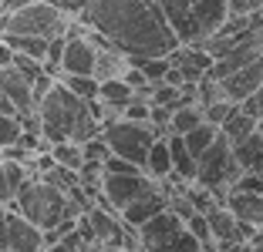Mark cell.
<instances>
[{"label":"cell","mask_w":263,"mask_h":252,"mask_svg":"<svg viewBox=\"0 0 263 252\" xmlns=\"http://www.w3.org/2000/svg\"><path fill=\"white\" fill-rule=\"evenodd\" d=\"M81 20L98 34L105 44L118 47L132 57H169L179 47L159 0H88Z\"/></svg>","instance_id":"obj_1"},{"label":"cell","mask_w":263,"mask_h":252,"mask_svg":"<svg viewBox=\"0 0 263 252\" xmlns=\"http://www.w3.org/2000/svg\"><path fill=\"white\" fill-rule=\"evenodd\" d=\"M10 205H14L24 219H31L41 232L61 225L64 219L81 215V208L71 202L68 192H61L54 182H47V178L37 175V172L24 178V185L17 188V195H14V202H10Z\"/></svg>","instance_id":"obj_2"},{"label":"cell","mask_w":263,"mask_h":252,"mask_svg":"<svg viewBox=\"0 0 263 252\" xmlns=\"http://www.w3.org/2000/svg\"><path fill=\"white\" fill-rule=\"evenodd\" d=\"M179 44H202L230 20V0H159Z\"/></svg>","instance_id":"obj_3"},{"label":"cell","mask_w":263,"mask_h":252,"mask_svg":"<svg viewBox=\"0 0 263 252\" xmlns=\"http://www.w3.org/2000/svg\"><path fill=\"white\" fill-rule=\"evenodd\" d=\"M88 108V98H78L68 84L58 77L47 94H41L37 101V115H41V135L54 145V141H68L74 138V128H78V118L85 115Z\"/></svg>","instance_id":"obj_4"},{"label":"cell","mask_w":263,"mask_h":252,"mask_svg":"<svg viewBox=\"0 0 263 252\" xmlns=\"http://www.w3.org/2000/svg\"><path fill=\"white\" fill-rule=\"evenodd\" d=\"M68 10L58 4V0H31L17 10L0 14V34H31V37H58V34H68L71 24Z\"/></svg>","instance_id":"obj_5"},{"label":"cell","mask_w":263,"mask_h":252,"mask_svg":"<svg viewBox=\"0 0 263 252\" xmlns=\"http://www.w3.org/2000/svg\"><path fill=\"white\" fill-rule=\"evenodd\" d=\"M240 172L243 168H240V158H236V148H233V141L223 131H219V135L213 138V145L196 158V182L206 185L219 202H223L226 188L240 178Z\"/></svg>","instance_id":"obj_6"},{"label":"cell","mask_w":263,"mask_h":252,"mask_svg":"<svg viewBox=\"0 0 263 252\" xmlns=\"http://www.w3.org/2000/svg\"><path fill=\"white\" fill-rule=\"evenodd\" d=\"M101 138L108 141L111 155H122V158L135 161V165H145V155L152 148V141L159 138L152 121H132V118H115V121L101 124Z\"/></svg>","instance_id":"obj_7"},{"label":"cell","mask_w":263,"mask_h":252,"mask_svg":"<svg viewBox=\"0 0 263 252\" xmlns=\"http://www.w3.org/2000/svg\"><path fill=\"white\" fill-rule=\"evenodd\" d=\"M152 188H159V178H152L145 168L139 172H105V182H101V195L95 202H105L115 212H122L125 205H132L135 199L148 195Z\"/></svg>","instance_id":"obj_8"},{"label":"cell","mask_w":263,"mask_h":252,"mask_svg":"<svg viewBox=\"0 0 263 252\" xmlns=\"http://www.w3.org/2000/svg\"><path fill=\"white\" fill-rule=\"evenodd\" d=\"M37 249H44V232L10 205L0 215V252H37Z\"/></svg>","instance_id":"obj_9"},{"label":"cell","mask_w":263,"mask_h":252,"mask_svg":"<svg viewBox=\"0 0 263 252\" xmlns=\"http://www.w3.org/2000/svg\"><path fill=\"white\" fill-rule=\"evenodd\" d=\"M182 229H186L182 215L172 212V208L165 205V208H159L152 219L142 222L135 232H139V239H142V249H159V252H165V249H169V242H172V239H176Z\"/></svg>","instance_id":"obj_10"},{"label":"cell","mask_w":263,"mask_h":252,"mask_svg":"<svg viewBox=\"0 0 263 252\" xmlns=\"http://www.w3.org/2000/svg\"><path fill=\"white\" fill-rule=\"evenodd\" d=\"M95 64H98V44L91 40V34H71L64 40L61 71L64 74H95Z\"/></svg>","instance_id":"obj_11"},{"label":"cell","mask_w":263,"mask_h":252,"mask_svg":"<svg viewBox=\"0 0 263 252\" xmlns=\"http://www.w3.org/2000/svg\"><path fill=\"white\" fill-rule=\"evenodd\" d=\"M223 205L240 222H247L253 229H263V192L247 188V185H230L223 195Z\"/></svg>","instance_id":"obj_12"},{"label":"cell","mask_w":263,"mask_h":252,"mask_svg":"<svg viewBox=\"0 0 263 252\" xmlns=\"http://www.w3.org/2000/svg\"><path fill=\"white\" fill-rule=\"evenodd\" d=\"M219 84H223L226 98H233V101H243L253 91H260L263 88V54H256L253 61H247L243 68H236L233 74L219 77Z\"/></svg>","instance_id":"obj_13"},{"label":"cell","mask_w":263,"mask_h":252,"mask_svg":"<svg viewBox=\"0 0 263 252\" xmlns=\"http://www.w3.org/2000/svg\"><path fill=\"white\" fill-rule=\"evenodd\" d=\"M0 91L7 94L10 101L17 104V118L27 115V111H37V98H34V81L24 77L14 64L0 68Z\"/></svg>","instance_id":"obj_14"},{"label":"cell","mask_w":263,"mask_h":252,"mask_svg":"<svg viewBox=\"0 0 263 252\" xmlns=\"http://www.w3.org/2000/svg\"><path fill=\"white\" fill-rule=\"evenodd\" d=\"M165 205H169V195H165V188L159 185V188H152L148 195L135 199L132 205H125L118 215H122V222H125V225H132V229H139L142 222H145V219H152V215L159 212V208H165Z\"/></svg>","instance_id":"obj_15"},{"label":"cell","mask_w":263,"mask_h":252,"mask_svg":"<svg viewBox=\"0 0 263 252\" xmlns=\"http://www.w3.org/2000/svg\"><path fill=\"white\" fill-rule=\"evenodd\" d=\"M165 141H169V155H172V175H179L182 182H196V155L186 148V138L169 131Z\"/></svg>","instance_id":"obj_16"},{"label":"cell","mask_w":263,"mask_h":252,"mask_svg":"<svg viewBox=\"0 0 263 252\" xmlns=\"http://www.w3.org/2000/svg\"><path fill=\"white\" fill-rule=\"evenodd\" d=\"M236 158H240V168L243 172H253V175L263 178V124L236 145Z\"/></svg>","instance_id":"obj_17"},{"label":"cell","mask_w":263,"mask_h":252,"mask_svg":"<svg viewBox=\"0 0 263 252\" xmlns=\"http://www.w3.org/2000/svg\"><path fill=\"white\" fill-rule=\"evenodd\" d=\"M148 172L152 178H169L172 175V155H169V141H165V135H159L152 141V148H148V155H145V165H142Z\"/></svg>","instance_id":"obj_18"},{"label":"cell","mask_w":263,"mask_h":252,"mask_svg":"<svg viewBox=\"0 0 263 252\" xmlns=\"http://www.w3.org/2000/svg\"><path fill=\"white\" fill-rule=\"evenodd\" d=\"M256 128H260V121H256L253 115H247L243 108H236V111H233V115L226 118L223 124H219V131H223V135H226V138L233 141V148L240 145V141H247V138L253 135Z\"/></svg>","instance_id":"obj_19"},{"label":"cell","mask_w":263,"mask_h":252,"mask_svg":"<svg viewBox=\"0 0 263 252\" xmlns=\"http://www.w3.org/2000/svg\"><path fill=\"white\" fill-rule=\"evenodd\" d=\"M199 121H206V111H202V104H189V101H182L179 108H172L169 131H176V135H186V131H193Z\"/></svg>","instance_id":"obj_20"},{"label":"cell","mask_w":263,"mask_h":252,"mask_svg":"<svg viewBox=\"0 0 263 252\" xmlns=\"http://www.w3.org/2000/svg\"><path fill=\"white\" fill-rule=\"evenodd\" d=\"M216 135H219V124H213V121H199L193 131H186L182 138H186V148L196 155V158H199V155L206 152L209 145H213V138H216Z\"/></svg>","instance_id":"obj_21"},{"label":"cell","mask_w":263,"mask_h":252,"mask_svg":"<svg viewBox=\"0 0 263 252\" xmlns=\"http://www.w3.org/2000/svg\"><path fill=\"white\" fill-rule=\"evenodd\" d=\"M51 155H54V161L58 165H64V168H81V161H85V155H81V145H78V141H54V145H51Z\"/></svg>","instance_id":"obj_22"},{"label":"cell","mask_w":263,"mask_h":252,"mask_svg":"<svg viewBox=\"0 0 263 252\" xmlns=\"http://www.w3.org/2000/svg\"><path fill=\"white\" fill-rule=\"evenodd\" d=\"M58 77H61V81L68 84V88L78 94V98H98V88H101V81H98L95 74H64V71H61Z\"/></svg>","instance_id":"obj_23"},{"label":"cell","mask_w":263,"mask_h":252,"mask_svg":"<svg viewBox=\"0 0 263 252\" xmlns=\"http://www.w3.org/2000/svg\"><path fill=\"white\" fill-rule=\"evenodd\" d=\"M186 229H189V232H193V236L202 242V249H216V242H213V229H209L206 212H193V215L186 219Z\"/></svg>","instance_id":"obj_24"},{"label":"cell","mask_w":263,"mask_h":252,"mask_svg":"<svg viewBox=\"0 0 263 252\" xmlns=\"http://www.w3.org/2000/svg\"><path fill=\"white\" fill-rule=\"evenodd\" d=\"M14 68L21 71L24 77H31V81H37V77L44 74V61L34 57V54H24V51H14Z\"/></svg>","instance_id":"obj_25"},{"label":"cell","mask_w":263,"mask_h":252,"mask_svg":"<svg viewBox=\"0 0 263 252\" xmlns=\"http://www.w3.org/2000/svg\"><path fill=\"white\" fill-rule=\"evenodd\" d=\"M240 108V101H233V98H219V101H213V104H206L202 111H206V121H213V124H223L226 118L233 115Z\"/></svg>","instance_id":"obj_26"},{"label":"cell","mask_w":263,"mask_h":252,"mask_svg":"<svg viewBox=\"0 0 263 252\" xmlns=\"http://www.w3.org/2000/svg\"><path fill=\"white\" fill-rule=\"evenodd\" d=\"M142 68V74L148 77L152 84H162L165 71H169V57H142V61H135Z\"/></svg>","instance_id":"obj_27"},{"label":"cell","mask_w":263,"mask_h":252,"mask_svg":"<svg viewBox=\"0 0 263 252\" xmlns=\"http://www.w3.org/2000/svg\"><path fill=\"white\" fill-rule=\"evenodd\" d=\"M81 155H85V161H105L111 155V148L101 135H95V138H88V141H81Z\"/></svg>","instance_id":"obj_28"},{"label":"cell","mask_w":263,"mask_h":252,"mask_svg":"<svg viewBox=\"0 0 263 252\" xmlns=\"http://www.w3.org/2000/svg\"><path fill=\"white\" fill-rule=\"evenodd\" d=\"M17 138H21V118H17V115H4V111H0V148L14 145Z\"/></svg>","instance_id":"obj_29"},{"label":"cell","mask_w":263,"mask_h":252,"mask_svg":"<svg viewBox=\"0 0 263 252\" xmlns=\"http://www.w3.org/2000/svg\"><path fill=\"white\" fill-rule=\"evenodd\" d=\"M240 108L247 111V115H253L256 121L263 124V88H260V91H253L250 98H243V101H240Z\"/></svg>","instance_id":"obj_30"},{"label":"cell","mask_w":263,"mask_h":252,"mask_svg":"<svg viewBox=\"0 0 263 252\" xmlns=\"http://www.w3.org/2000/svg\"><path fill=\"white\" fill-rule=\"evenodd\" d=\"M263 7V0H230V10L233 14H253V10Z\"/></svg>","instance_id":"obj_31"},{"label":"cell","mask_w":263,"mask_h":252,"mask_svg":"<svg viewBox=\"0 0 263 252\" xmlns=\"http://www.w3.org/2000/svg\"><path fill=\"white\" fill-rule=\"evenodd\" d=\"M0 202H14V188H10V182H7V168H4V158H0Z\"/></svg>","instance_id":"obj_32"},{"label":"cell","mask_w":263,"mask_h":252,"mask_svg":"<svg viewBox=\"0 0 263 252\" xmlns=\"http://www.w3.org/2000/svg\"><path fill=\"white\" fill-rule=\"evenodd\" d=\"M7 64H14V47L0 37V68H7Z\"/></svg>","instance_id":"obj_33"},{"label":"cell","mask_w":263,"mask_h":252,"mask_svg":"<svg viewBox=\"0 0 263 252\" xmlns=\"http://www.w3.org/2000/svg\"><path fill=\"white\" fill-rule=\"evenodd\" d=\"M58 4H61L68 14H81V10L88 7V0H58Z\"/></svg>","instance_id":"obj_34"},{"label":"cell","mask_w":263,"mask_h":252,"mask_svg":"<svg viewBox=\"0 0 263 252\" xmlns=\"http://www.w3.org/2000/svg\"><path fill=\"white\" fill-rule=\"evenodd\" d=\"M24 4H31V0H4V10H0V14H7V10H17V7H24Z\"/></svg>","instance_id":"obj_35"},{"label":"cell","mask_w":263,"mask_h":252,"mask_svg":"<svg viewBox=\"0 0 263 252\" xmlns=\"http://www.w3.org/2000/svg\"><path fill=\"white\" fill-rule=\"evenodd\" d=\"M0 10H4V0H0Z\"/></svg>","instance_id":"obj_36"}]
</instances>
